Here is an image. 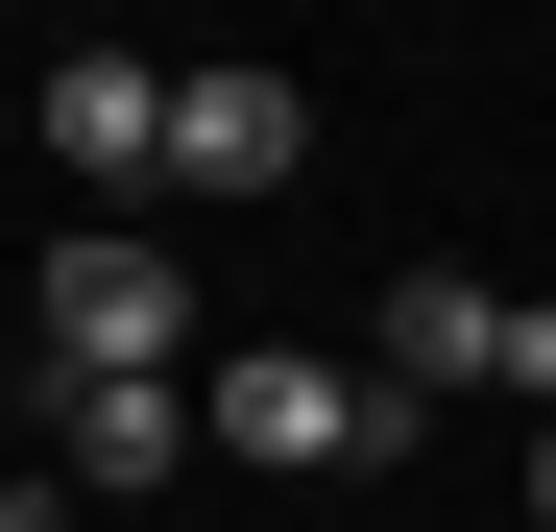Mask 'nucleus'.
Segmentation results:
<instances>
[{
	"label": "nucleus",
	"mask_w": 556,
	"mask_h": 532,
	"mask_svg": "<svg viewBox=\"0 0 556 532\" xmlns=\"http://www.w3.org/2000/svg\"><path fill=\"white\" fill-rule=\"evenodd\" d=\"M0 532H49V484H0Z\"/></svg>",
	"instance_id": "8"
},
{
	"label": "nucleus",
	"mask_w": 556,
	"mask_h": 532,
	"mask_svg": "<svg viewBox=\"0 0 556 532\" xmlns=\"http://www.w3.org/2000/svg\"><path fill=\"white\" fill-rule=\"evenodd\" d=\"M194 411H218V460H291V484H339V460H388V388L363 364H291V339H242V364H194Z\"/></svg>",
	"instance_id": "2"
},
{
	"label": "nucleus",
	"mask_w": 556,
	"mask_h": 532,
	"mask_svg": "<svg viewBox=\"0 0 556 532\" xmlns=\"http://www.w3.org/2000/svg\"><path fill=\"white\" fill-rule=\"evenodd\" d=\"M49 435H73V460H98V484H169V460H194V388H49Z\"/></svg>",
	"instance_id": "6"
},
{
	"label": "nucleus",
	"mask_w": 556,
	"mask_h": 532,
	"mask_svg": "<svg viewBox=\"0 0 556 532\" xmlns=\"http://www.w3.org/2000/svg\"><path fill=\"white\" fill-rule=\"evenodd\" d=\"M49 388H194V266L122 242V218H73L49 242Z\"/></svg>",
	"instance_id": "1"
},
{
	"label": "nucleus",
	"mask_w": 556,
	"mask_h": 532,
	"mask_svg": "<svg viewBox=\"0 0 556 532\" xmlns=\"http://www.w3.org/2000/svg\"><path fill=\"white\" fill-rule=\"evenodd\" d=\"M291 169H315L291 73H194V98H169V194H291Z\"/></svg>",
	"instance_id": "4"
},
{
	"label": "nucleus",
	"mask_w": 556,
	"mask_h": 532,
	"mask_svg": "<svg viewBox=\"0 0 556 532\" xmlns=\"http://www.w3.org/2000/svg\"><path fill=\"white\" fill-rule=\"evenodd\" d=\"M363 388H388V411L508 388V291H484V266H388V315H363Z\"/></svg>",
	"instance_id": "3"
},
{
	"label": "nucleus",
	"mask_w": 556,
	"mask_h": 532,
	"mask_svg": "<svg viewBox=\"0 0 556 532\" xmlns=\"http://www.w3.org/2000/svg\"><path fill=\"white\" fill-rule=\"evenodd\" d=\"M169 98H194V73H146V49H73V73H49V169H73V194L169 169Z\"/></svg>",
	"instance_id": "5"
},
{
	"label": "nucleus",
	"mask_w": 556,
	"mask_h": 532,
	"mask_svg": "<svg viewBox=\"0 0 556 532\" xmlns=\"http://www.w3.org/2000/svg\"><path fill=\"white\" fill-rule=\"evenodd\" d=\"M532 532H556V411H532Z\"/></svg>",
	"instance_id": "7"
}]
</instances>
